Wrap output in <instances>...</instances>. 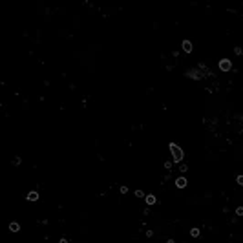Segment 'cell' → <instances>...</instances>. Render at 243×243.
<instances>
[]
</instances>
